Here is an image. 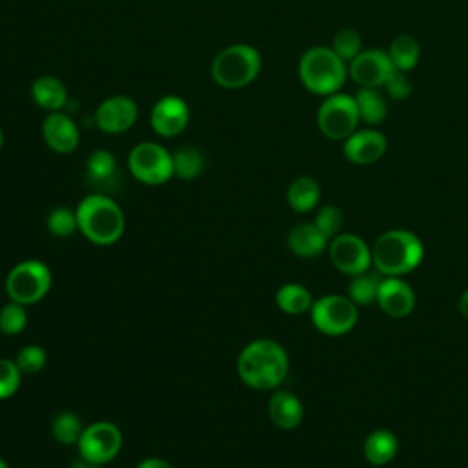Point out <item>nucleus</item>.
Masks as SVG:
<instances>
[{"instance_id":"obj_35","label":"nucleus","mask_w":468,"mask_h":468,"mask_svg":"<svg viewBox=\"0 0 468 468\" xmlns=\"http://www.w3.org/2000/svg\"><path fill=\"white\" fill-rule=\"evenodd\" d=\"M22 371L18 369L15 360L0 358V400L9 399L20 388Z\"/></svg>"},{"instance_id":"obj_11","label":"nucleus","mask_w":468,"mask_h":468,"mask_svg":"<svg viewBox=\"0 0 468 468\" xmlns=\"http://www.w3.org/2000/svg\"><path fill=\"white\" fill-rule=\"evenodd\" d=\"M395 69L388 51L377 48L362 49L347 64V75L358 88H380Z\"/></svg>"},{"instance_id":"obj_30","label":"nucleus","mask_w":468,"mask_h":468,"mask_svg":"<svg viewBox=\"0 0 468 468\" xmlns=\"http://www.w3.org/2000/svg\"><path fill=\"white\" fill-rule=\"evenodd\" d=\"M331 49L344 60V62H351L364 48H362V37L356 29L353 27H342L340 31H336V35L333 37L331 42Z\"/></svg>"},{"instance_id":"obj_28","label":"nucleus","mask_w":468,"mask_h":468,"mask_svg":"<svg viewBox=\"0 0 468 468\" xmlns=\"http://www.w3.org/2000/svg\"><path fill=\"white\" fill-rule=\"evenodd\" d=\"M174 161V176L181 179H194L203 172L205 159L203 154L196 148H181L172 154Z\"/></svg>"},{"instance_id":"obj_8","label":"nucleus","mask_w":468,"mask_h":468,"mask_svg":"<svg viewBox=\"0 0 468 468\" xmlns=\"http://www.w3.org/2000/svg\"><path fill=\"white\" fill-rule=\"evenodd\" d=\"M128 170L144 185H163L174 177L172 154L154 141L137 143L128 154Z\"/></svg>"},{"instance_id":"obj_10","label":"nucleus","mask_w":468,"mask_h":468,"mask_svg":"<svg viewBox=\"0 0 468 468\" xmlns=\"http://www.w3.org/2000/svg\"><path fill=\"white\" fill-rule=\"evenodd\" d=\"M122 446L121 430L110 420H99L84 426L82 435L77 442L80 459L90 464H106L117 457Z\"/></svg>"},{"instance_id":"obj_4","label":"nucleus","mask_w":468,"mask_h":468,"mask_svg":"<svg viewBox=\"0 0 468 468\" xmlns=\"http://www.w3.org/2000/svg\"><path fill=\"white\" fill-rule=\"evenodd\" d=\"M424 256V247L420 239L402 229L384 232L373 245L371 258L373 265L380 274L402 276L419 267Z\"/></svg>"},{"instance_id":"obj_2","label":"nucleus","mask_w":468,"mask_h":468,"mask_svg":"<svg viewBox=\"0 0 468 468\" xmlns=\"http://www.w3.org/2000/svg\"><path fill=\"white\" fill-rule=\"evenodd\" d=\"M82 236L93 245L108 247L119 241L124 232V214L106 194H90L75 208Z\"/></svg>"},{"instance_id":"obj_21","label":"nucleus","mask_w":468,"mask_h":468,"mask_svg":"<svg viewBox=\"0 0 468 468\" xmlns=\"http://www.w3.org/2000/svg\"><path fill=\"white\" fill-rule=\"evenodd\" d=\"M399 441L393 431L389 430H375L367 435L364 442V455L366 461L373 466H384L391 463V459L397 455Z\"/></svg>"},{"instance_id":"obj_16","label":"nucleus","mask_w":468,"mask_h":468,"mask_svg":"<svg viewBox=\"0 0 468 468\" xmlns=\"http://www.w3.org/2000/svg\"><path fill=\"white\" fill-rule=\"evenodd\" d=\"M42 137L48 148L57 154H71L80 143L79 126L62 112H49L42 122Z\"/></svg>"},{"instance_id":"obj_22","label":"nucleus","mask_w":468,"mask_h":468,"mask_svg":"<svg viewBox=\"0 0 468 468\" xmlns=\"http://www.w3.org/2000/svg\"><path fill=\"white\" fill-rule=\"evenodd\" d=\"M360 122L367 126H377L384 122L388 115V102L378 88H358L355 93Z\"/></svg>"},{"instance_id":"obj_17","label":"nucleus","mask_w":468,"mask_h":468,"mask_svg":"<svg viewBox=\"0 0 468 468\" xmlns=\"http://www.w3.org/2000/svg\"><path fill=\"white\" fill-rule=\"evenodd\" d=\"M377 303L391 318H404L415 307L413 289L397 276H388L380 282Z\"/></svg>"},{"instance_id":"obj_26","label":"nucleus","mask_w":468,"mask_h":468,"mask_svg":"<svg viewBox=\"0 0 468 468\" xmlns=\"http://www.w3.org/2000/svg\"><path fill=\"white\" fill-rule=\"evenodd\" d=\"M82 430H84L82 420L73 411H60L51 420V433L55 441L66 446L77 444L82 435Z\"/></svg>"},{"instance_id":"obj_1","label":"nucleus","mask_w":468,"mask_h":468,"mask_svg":"<svg viewBox=\"0 0 468 468\" xmlns=\"http://www.w3.org/2000/svg\"><path fill=\"white\" fill-rule=\"evenodd\" d=\"M238 377L252 389L278 388L289 371V358L285 349L269 338L249 342L238 355Z\"/></svg>"},{"instance_id":"obj_20","label":"nucleus","mask_w":468,"mask_h":468,"mask_svg":"<svg viewBox=\"0 0 468 468\" xmlns=\"http://www.w3.org/2000/svg\"><path fill=\"white\" fill-rule=\"evenodd\" d=\"M327 238L316 229L314 223H300L291 229L287 245L292 254L300 258H314L325 249Z\"/></svg>"},{"instance_id":"obj_27","label":"nucleus","mask_w":468,"mask_h":468,"mask_svg":"<svg viewBox=\"0 0 468 468\" xmlns=\"http://www.w3.org/2000/svg\"><path fill=\"white\" fill-rule=\"evenodd\" d=\"M117 172V161L112 152L99 148L88 155L86 174L93 183H108Z\"/></svg>"},{"instance_id":"obj_9","label":"nucleus","mask_w":468,"mask_h":468,"mask_svg":"<svg viewBox=\"0 0 468 468\" xmlns=\"http://www.w3.org/2000/svg\"><path fill=\"white\" fill-rule=\"evenodd\" d=\"M311 320L314 327L329 336H340L349 333L356 320V303L351 298L340 294H327L313 302Z\"/></svg>"},{"instance_id":"obj_29","label":"nucleus","mask_w":468,"mask_h":468,"mask_svg":"<svg viewBox=\"0 0 468 468\" xmlns=\"http://www.w3.org/2000/svg\"><path fill=\"white\" fill-rule=\"evenodd\" d=\"M380 278L378 274L375 272H362V274H356L351 278L349 282V287H347V292H349V298L355 302V303H371L377 300V294H378V287H380Z\"/></svg>"},{"instance_id":"obj_39","label":"nucleus","mask_w":468,"mask_h":468,"mask_svg":"<svg viewBox=\"0 0 468 468\" xmlns=\"http://www.w3.org/2000/svg\"><path fill=\"white\" fill-rule=\"evenodd\" d=\"M73 468H102V466H99V464H90V463H86V461H77V463L73 464Z\"/></svg>"},{"instance_id":"obj_7","label":"nucleus","mask_w":468,"mask_h":468,"mask_svg":"<svg viewBox=\"0 0 468 468\" xmlns=\"http://www.w3.org/2000/svg\"><path fill=\"white\" fill-rule=\"evenodd\" d=\"M316 124L322 135L331 141H346L360 124L355 95L336 91L327 95L316 112Z\"/></svg>"},{"instance_id":"obj_14","label":"nucleus","mask_w":468,"mask_h":468,"mask_svg":"<svg viewBox=\"0 0 468 468\" xmlns=\"http://www.w3.org/2000/svg\"><path fill=\"white\" fill-rule=\"evenodd\" d=\"M190 121V110L185 99L179 95L161 97L150 112V126L161 137L179 135Z\"/></svg>"},{"instance_id":"obj_41","label":"nucleus","mask_w":468,"mask_h":468,"mask_svg":"<svg viewBox=\"0 0 468 468\" xmlns=\"http://www.w3.org/2000/svg\"><path fill=\"white\" fill-rule=\"evenodd\" d=\"M2 144H4V132H2V126H0V148H2Z\"/></svg>"},{"instance_id":"obj_25","label":"nucleus","mask_w":468,"mask_h":468,"mask_svg":"<svg viewBox=\"0 0 468 468\" xmlns=\"http://www.w3.org/2000/svg\"><path fill=\"white\" fill-rule=\"evenodd\" d=\"M276 303L287 314H302L311 311L313 296L300 283H285L276 292Z\"/></svg>"},{"instance_id":"obj_24","label":"nucleus","mask_w":468,"mask_h":468,"mask_svg":"<svg viewBox=\"0 0 468 468\" xmlns=\"http://www.w3.org/2000/svg\"><path fill=\"white\" fill-rule=\"evenodd\" d=\"M388 55L397 69L410 73L419 64L420 44L411 35H399L391 40L388 48Z\"/></svg>"},{"instance_id":"obj_36","label":"nucleus","mask_w":468,"mask_h":468,"mask_svg":"<svg viewBox=\"0 0 468 468\" xmlns=\"http://www.w3.org/2000/svg\"><path fill=\"white\" fill-rule=\"evenodd\" d=\"M384 88H386L388 95H389L391 99H395V101H404L406 97H410V93H411V90H413L408 73H406V71H400V69H395V71L389 75V79L386 80Z\"/></svg>"},{"instance_id":"obj_3","label":"nucleus","mask_w":468,"mask_h":468,"mask_svg":"<svg viewBox=\"0 0 468 468\" xmlns=\"http://www.w3.org/2000/svg\"><path fill=\"white\" fill-rule=\"evenodd\" d=\"M298 77L303 88L314 95H333L347 80V62H344L331 46L309 48L298 62Z\"/></svg>"},{"instance_id":"obj_34","label":"nucleus","mask_w":468,"mask_h":468,"mask_svg":"<svg viewBox=\"0 0 468 468\" xmlns=\"http://www.w3.org/2000/svg\"><path fill=\"white\" fill-rule=\"evenodd\" d=\"M344 223V216H342V210L335 205H324L316 216H314V225L316 229L329 239V238H335L336 232L340 230Z\"/></svg>"},{"instance_id":"obj_37","label":"nucleus","mask_w":468,"mask_h":468,"mask_svg":"<svg viewBox=\"0 0 468 468\" xmlns=\"http://www.w3.org/2000/svg\"><path fill=\"white\" fill-rule=\"evenodd\" d=\"M135 468H174L166 459L161 457H146Z\"/></svg>"},{"instance_id":"obj_40","label":"nucleus","mask_w":468,"mask_h":468,"mask_svg":"<svg viewBox=\"0 0 468 468\" xmlns=\"http://www.w3.org/2000/svg\"><path fill=\"white\" fill-rule=\"evenodd\" d=\"M0 468H9V464L0 457Z\"/></svg>"},{"instance_id":"obj_18","label":"nucleus","mask_w":468,"mask_h":468,"mask_svg":"<svg viewBox=\"0 0 468 468\" xmlns=\"http://www.w3.org/2000/svg\"><path fill=\"white\" fill-rule=\"evenodd\" d=\"M267 411L271 420L282 430H292L303 419V406L300 399L285 389H278L271 395Z\"/></svg>"},{"instance_id":"obj_6","label":"nucleus","mask_w":468,"mask_h":468,"mask_svg":"<svg viewBox=\"0 0 468 468\" xmlns=\"http://www.w3.org/2000/svg\"><path fill=\"white\" fill-rule=\"evenodd\" d=\"M51 271L44 261L24 260L16 263L5 278V292L9 300L31 305L40 302L51 289Z\"/></svg>"},{"instance_id":"obj_19","label":"nucleus","mask_w":468,"mask_h":468,"mask_svg":"<svg viewBox=\"0 0 468 468\" xmlns=\"http://www.w3.org/2000/svg\"><path fill=\"white\" fill-rule=\"evenodd\" d=\"M31 99L42 110L60 112L68 102V90L60 79L40 75L31 84Z\"/></svg>"},{"instance_id":"obj_12","label":"nucleus","mask_w":468,"mask_h":468,"mask_svg":"<svg viewBox=\"0 0 468 468\" xmlns=\"http://www.w3.org/2000/svg\"><path fill=\"white\" fill-rule=\"evenodd\" d=\"M331 263L344 274L356 276L369 269L373 263L371 250L366 241L355 234L335 236L329 245Z\"/></svg>"},{"instance_id":"obj_5","label":"nucleus","mask_w":468,"mask_h":468,"mask_svg":"<svg viewBox=\"0 0 468 468\" xmlns=\"http://www.w3.org/2000/svg\"><path fill=\"white\" fill-rule=\"evenodd\" d=\"M261 71V55L250 44H232L221 49L210 66V75L219 88L239 90L249 86Z\"/></svg>"},{"instance_id":"obj_38","label":"nucleus","mask_w":468,"mask_h":468,"mask_svg":"<svg viewBox=\"0 0 468 468\" xmlns=\"http://www.w3.org/2000/svg\"><path fill=\"white\" fill-rule=\"evenodd\" d=\"M459 311H461L463 316L468 318V289H466V291L461 294V298H459Z\"/></svg>"},{"instance_id":"obj_33","label":"nucleus","mask_w":468,"mask_h":468,"mask_svg":"<svg viewBox=\"0 0 468 468\" xmlns=\"http://www.w3.org/2000/svg\"><path fill=\"white\" fill-rule=\"evenodd\" d=\"M46 360H48L46 349L42 346H37V344L22 347L16 353V358H15V362H16L18 369L22 371V375H35V373H38L46 366Z\"/></svg>"},{"instance_id":"obj_32","label":"nucleus","mask_w":468,"mask_h":468,"mask_svg":"<svg viewBox=\"0 0 468 468\" xmlns=\"http://www.w3.org/2000/svg\"><path fill=\"white\" fill-rule=\"evenodd\" d=\"M46 225H48V230L58 238L71 236L75 230H79L77 212L68 207H57L48 214Z\"/></svg>"},{"instance_id":"obj_31","label":"nucleus","mask_w":468,"mask_h":468,"mask_svg":"<svg viewBox=\"0 0 468 468\" xmlns=\"http://www.w3.org/2000/svg\"><path fill=\"white\" fill-rule=\"evenodd\" d=\"M27 325V313H26V305L16 303V302H9L0 309V333L7 335V336H15L18 333H22Z\"/></svg>"},{"instance_id":"obj_13","label":"nucleus","mask_w":468,"mask_h":468,"mask_svg":"<svg viewBox=\"0 0 468 468\" xmlns=\"http://www.w3.org/2000/svg\"><path fill=\"white\" fill-rule=\"evenodd\" d=\"M139 110L132 97L112 95L106 97L95 110V124L101 132L117 135L128 132L137 121Z\"/></svg>"},{"instance_id":"obj_15","label":"nucleus","mask_w":468,"mask_h":468,"mask_svg":"<svg viewBox=\"0 0 468 468\" xmlns=\"http://www.w3.org/2000/svg\"><path fill=\"white\" fill-rule=\"evenodd\" d=\"M388 148V139L377 128L355 130L342 146L344 157L353 165H373L382 159Z\"/></svg>"},{"instance_id":"obj_23","label":"nucleus","mask_w":468,"mask_h":468,"mask_svg":"<svg viewBox=\"0 0 468 468\" xmlns=\"http://www.w3.org/2000/svg\"><path fill=\"white\" fill-rule=\"evenodd\" d=\"M320 201V186L309 176L296 177L287 188V203L292 210L305 214L313 210Z\"/></svg>"}]
</instances>
